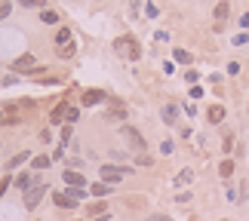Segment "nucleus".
I'll use <instances>...</instances> for the list:
<instances>
[{"mask_svg": "<svg viewBox=\"0 0 249 221\" xmlns=\"http://www.w3.org/2000/svg\"><path fill=\"white\" fill-rule=\"evenodd\" d=\"M114 52H117L120 59H132V62H136L142 55V46H139L136 37L126 34V37H117V40H114Z\"/></svg>", "mask_w": 249, "mask_h": 221, "instance_id": "nucleus-1", "label": "nucleus"}, {"mask_svg": "<svg viewBox=\"0 0 249 221\" xmlns=\"http://www.w3.org/2000/svg\"><path fill=\"white\" fill-rule=\"evenodd\" d=\"M126 175H132V166H114V163H105V166L99 169V178L108 181V185H117V181L126 178Z\"/></svg>", "mask_w": 249, "mask_h": 221, "instance_id": "nucleus-2", "label": "nucleus"}, {"mask_svg": "<svg viewBox=\"0 0 249 221\" xmlns=\"http://www.w3.org/2000/svg\"><path fill=\"white\" fill-rule=\"evenodd\" d=\"M120 136L129 141V148L136 151V153H145V151H148V141L142 138V132H139L136 126H129V123H123V126H120Z\"/></svg>", "mask_w": 249, "mask_h": 221, "instance_id": "nucleus-3", "label": "nucleus"}, {"mask_svg": "<svg viewBox=\"0 0 249 221\" xmlns=\"http://www.w3.org/2000/svg\"><path fill=\"white\" fill-rule=\"evenodd\" d=\"M43 197H46V185H43V181H37L34 187H28V190H25V209H37Z\"/></svg>", "mask_w": 249, "mask_h": 221, "instance_id": "nucleus-4", "label": "nucleus"}, {"mask_svg": "<svg viewBox=\"0 0 249 221\" xmlns=\"http://www.w3.org/2000/svg\"><path fill=\"white\" fill-rule=\"evenodd\" d=\"M37 68H40V65H37V59H34V55H31V52H25V55H18V59L13 62V71H16V74H22V71H31V74H34Z\"/></svg>", "mask_w": 249, "mask_h": 221, "instance_id": "nucleus-5", "label": "nucleus"}, {"mask_svg": "<svg viewBox=\"0 0 249 221\" xmlns=\"http://www.w3.org/2000/svg\"><path fill=\"white\" fill-rule=\"evenodd\" d=\"M80 102H83V108H92V104H102V102H108V95H105L102 89H83Z\"/></svg>", "mask_w": 249, "mask_h": 221, "instance_id": "nucleus-6", "label": "nucleus"}, {"mask_svg": "<svg viewBox=\"0 0 249 221\" xmlns=\"http://www.w3.org/2000/svg\"><path fill=\"white\" fill-rule=\"evenodd\" d=\"M37 181H43V178L34 175V172H18V175H16V187L18 190H28V187H34Z\"/></svg>", "mask_w": 249, "mask_h": 221, "instance_id": "nucleus-7", "label": "nucleus"}, {"mask_svg": "<svg viewBox=\"0 0 249 221\" xmlns=\"http://www.w3.org/2000/svg\"><path fill=\"white\" fill-rule=\"evenodd\" d=\"M160 117H163L166 126H176V123H178V108L169 102V104H163V108H160Z\"/></svg>", "mask_w": 249, "mask_h": 221, "instance_id": "nucleus-8", "label": "nucleus"}, {"mask_svg": "<svg viewBox=\"0 0 249 221\" xmlns=\"http://www.w3.org/2000/svg\"><path fill=\"white\" fill-rule=\"evenodd\" d=\"M65 185H68V187H86V178L80 175V172L77 169H68V172H65Z\"/></svg>", "mask_w": 249, "mask_h": 221, "instance_id": "nucleus-9", "label": "nucleus"}, {"mask_svg": "<svg viewBox=\"0 0 249 221\" xmlns=\"http://www.w3.org/2000/svg\"><path fill=\"white\" fill-rule=\"evenodd\" d=\"M53 203L59 206V209H77V203H74V200L65 194V190H55V194H53Z\"/></svg>", "mask_w": 249, "mask_h": 221, "instance_id": "nucleus-10", "label": "nucleus"}, {"mask_svg": "<svg viewBox=\"0 0 249 221\" xmlns=\"http://www.w3.org/2000/svg\"><path fill=\"white\" fill-rule=\"evenodd\" d=\"M65 117H68V102H59V104H55V108H53L50 120H53V123H62Z\"/></svg>", "mask_w": 249, "mask_h": 221, "instance_id": "nucleus-11", "label": "nucleus"}, {"mask_svg": "<svg viewBox=\"0 0 249 221\" xmlns=\"http://www.w3.org/2000/svg\"><path fill=\"white\" fill-rule=\"evenodd\" d=\"M111 187H114V185H108V181H95V185H89V194H92V197H108Z\"/></svg>", "mask_w": 249, "mask_h": 221, "instance_id": "nucleus-12", "label": "nucleus"}, {"mask_svg": "<svg viewBox=\"0 0 249 221\" xmlns=\"http://www.w3.org/2000/svg\"><path fill=\"white\" fill-rule=\"evenodd\" d=\"M228 13H231V6H228V0H218V3H215V13H213V16H215V22L222 25L225 18H228Z\"/></svg>", "mask_w": 249, "mask_h": 221, "instance_id": "nucleus-13", "label": "nucleus"}, {"mask_svg": "<svg viewBox=\"0 0 249 221\" xmlns=\"http://www.w3.org/2000/svg\"><path fill=\"white\" fill-rule=\"evenodd\" d=\"M53 163V157H46V153H37V157L31 160V172H40V169H46Z\"/></svg>", "mask_w": 249, "mask_h": 221, "instance_id": "nucleus-14", "label": "nucleus"}, {"mask_svg": "<svg viewBox=\"0 0 249 221\" xmlns=\"http://www.w3.org/2000/svg\"><path fill=\"white\" fill-rule=\"evenodd\" d=\"M206 117H209V123H215V126H218V123L225 120V108H222V104H213V108H209V114H206Z\"/></svg>", "mask_w": 249, "mask_h": 221, "instance_id": "nucleus-15", "label": "nucleus"}, {"mask_svg": "<svg viewBox=\"0 0 249 221\" xmlns=\"http://www.w3.org/2000/svg\"><path fill=\"white\" fill-rule=\"evenodd\" d=\"M25 160H31V151H18V153H16V157H13V160H9V163H6V169H16V166H22V163H25Z\"/></svg>", "mask_w": 249, "mask_h": 221, "instance_id": "nucleus-16", "label": "nucleus"}, {"mask_svg": "<svg viewBox=\"0 0 249 221\" xmlns=\"http://www.w3.org/2000/svg\"><path fill=\"white\" fill-rule=\"evenodd\" d=\"M218 175H222V178H231L234 175V160H222V163H218Z\"/></svg>", "mask_w": 249, "mask_h": 221, "instance_id": "nucleus-17", "label": "nucleus"}, {"mask_svg": "<svg viewBox=\"0 0 249 221\" xmlns=\"http://www.w3.org/2000/svg\"><path fill=\"white\" fill-rule=\"evenodd\" d=\"M40 22H46V25H59V13H55V9H43V13H40Z\"/></svg>", "mask_w": 249, "mask_h": 221, "instance_id": "nucleus-18", "label": "nucleus"}, {"mask_svg": "<svg viewBox=\"0 0 249 221\" xmlns=\"http://www.w3.org/2000/svg\"><path fill=\"white\" fill-rule=\"evenodd\" d=\"M172 59H176L178 65H191V52L188 50H172Z\"/></svg>", "mask_w": 249, "mask_h": 221, "instance_id": "nucleus-19", "label": "nucleus"}, {"mask_svg": "<svg viewBox=\"0 0 249 221\" xmlns=\"http://www.w3.org/2000/svg\"><path fill=\"white\" fill-rule=\"evenodd\" d=\"M65 43H71V31H68V28H59V34H55V46H65Z\"/></svg>", "mask_w": 249, "mask_h": 221, "instance_id": "nucleus-20", "label": "nucleus"}, {"mask_svg": "<svg viewBox=\"0 0 249 221\" xmlns=\"http://www.w3.org/2000/svg\"><path fill=\"white\" fill-rule=\"evenodd\" d=\"M191 178H194V172H191V169H181L178 175H176V185H178V187H181V185H191Z\"/></svg>", "mask_w": 249, "mask_h": 221, "instance_id": "nucleus-21", "label": "nucleus"}, {"mask_svg": "<svg viewBox=\"0 0 249 221\" xmlns=\"http://www.w3.org/2000/svg\"><path fill=\"white\" fill-rule=\"evenodd\" d=\"M74 52H77V46H74V43H65V46H59V59H71Z\"/></svg>", "mask_w": 249, "mask_h": 221, "instance_id": "nucleus-22", "label": "nucleus"}, {"mask_svg": "<svg viewBox=\"0 0 249 221\" xmlns=\"http://www.w3.org/2000/svg\"><path fill=\"white\" fill-rule=\"evenodd\" d=\"M18 3H22L25 9H43V3H46V0H18Z\"/></svg>", "mask_w": 249, "mask_h": 221, "instance_id": "nucleus-23", "label": "nucleus"}, {"mask_svg": "<svg viewBox=\"0 0 249 221\" xmlns=\"http://www.w3.org/2000/svg\"><path fill=\"white\" fill-rule=\"evenodd\" d=\"M71 132H74V126H62V138H59V145H62V148L71 141Z\"/></svg>", "mask_w": 249, "mask_h": 221, "instance_id": "nucleus-24", "label": "nucleus"}, {"mask_svg": "<svg viewBox=\"0 0 249 221\" xmlns=\"http://www.w3.org/2000/svg\"><path fill=\"white\" fill-rule=\"evenodd\" d=\"M18 117H16V114L13 111H0V126H3V123H16Z\"/></svg>", "mask_w": 249, "mask_h": 221, "instance_id": "nucleus-25", "label": "nucleus"}, {"mask_svg": "<svg viewBox=\"0 0 249 221\" xmlns=\"http://www.w3.org/2000/svg\"><path fill=\"white\" fill-rule=\"evenodd\" d=\"M172 151H176V145H172V141L166 138V141H160V153H166V157H169V153Z\"/></svg>", "mask_w": 249, "mask_h": 221, "instance_id": "nucleus-26", "label": "nucleus"}, {"mask_svg": "<svg viewBox=\"0 0 249 221\" xmlns=\"http://www.w3.org/2000/svg\"><path fill=\"white\" fill-rule=\"evenodd\" d=\"M89 215H105V203H92L89 206Z\"/></svg>", "mask_w": 249, "mask_h": 221, "instance_id": "nucleus-27", "label": "nucleus"}, {"mask_svg": "<svg viewBox=\"0 0 249 221\" xmlns=\"http://www.w3.org/2000/svg\"><path fill=\"white\" fill-rule=\"evenodd\" d=\"M9 13H13V3H0V22H3Z\"/></svg>", "mask_w": 249, "mask_h": 221, "instance_id": "nucleus-28", "label": "nucleus"}, {"mask_svg": "<svg viewBox=\"0 0 249 221\" xmlns=\"http://www.w3.org/2000/svg\"><path fill=\"white\" fill-rule=\"evenodd\" d=\"M77 117H80V111L77 108H68V117H65V120H68V123H77Z\"/></svg>", "mask_w": 249, "mask_h": 221, "instance_id": "nucleus-29", "label": "nucleus"}, {"mask_svg": "<svg viewBox=\"0 0 249 221\" xmlns=\"http://www.w3.org/2000/svg\"><path fill=\"white\" fill-rule=\"evenodd\" d=\"M123 117H126V111H123V108H114L111 111V120H123Z\"/></svg>", "mask_w": 249, "mask_h": 221, "instance_id": "nucleus-30", "label": "nucleus"}, {"mask_svg": "<svg viewBox=\"0 0 249 221\" xmlns=\"http://www.w3.org/2000/svg\"><path fill=\"white\" fill-rule=\"evenodd\" d=\"M9 185H13V178H9V175H6L3 181H0V197H3V194H6V187H9Z\"/></svg>", "mask_w": 249, "mask_h": 221, "instance_id": "nucleus-31", "label": "nucleus"}, {"mask_svg": "<svg viewBox=\"0 0 249 221\" xmlns=\"http://www.w3.org/2000/svg\"><path fill=\"white\" fill-rule=\"evenodd\" d=\"M246 40H249V34H237V37H234V46H243Z\"/></svg>", "mask_w": 249, "mask_h": 221, "instance_id": "nucleus-32", "label": "nucleus"}, {"mask_svg": "<svg viewBox=\"0 0 249 221\" xmlns=\"http://www.w3.org/2000/svg\"><path fill=\"white\" fill-rule=\"evenodd\" d=\"M185 80H188V83H197V80H200V74H197V71H188V74H185Z\"/></svg>", "mask_w": 249, "mask_h": 221, "instance_id": "nucleus-33", "label": "nucleus"}, {"mask_svg": "<svg viewBox=\"0 0 249 221\" xmlns=\"http://www.w3.org/2000/svg\"><path fill=\"white\" fill-rule=\"evenodd\" d=\"M228 203H240V200H237V190H234V187H228Z\"/></svg>", "mask_w": 249, "mask_h": 221, "instance_id": "nucleus-34", "label": "nucleus"}, {"mask_svg": "<svg viewBox=\"0 0 249 221\" xmlns=\"http://www.w3.org/2000/svg\"><path fill=\"white\" fill-rule=\"evenodd\" d=\"M228 74H234V77H237V74H240V65L231 62V65H228Z\"/></svg>", "mask_w": 249, "mask_h": 221, "instance_id": "nucleus-35", "label": "nucleus"}, {"mask_svg": "<svg viewBox=\"0 0 249 221\" xmlns=\"http://www.w3.org/2000/svg\"><path fill=\"white\" fill-rule=\"evenodd\" d=\"M145 16L154 18V16H157V6H154V3H148V6H145Z\"/></svg>", "mask_w": 249, "mask_h": 221, "instance_id": "nucleus-36", "label": "nucleus"}, {"mask_svg": "<svg viewBox=\"0 0 249 221\" xmlns=\"http://www.w3.org/2000/svg\"><path fill=\"white\" fill-rule=\"evenodd\" d=\"M191 200H194L191 194H178V197H176V203H191Z\"/></svg>", "mask_w": 249, "mask_h": 221, "instance_id": "nucleus-37", "label": "nucleus"}, {"mask_svg": "<svg viewBox=\"0 0 249 221\" xmlns=\"http://www.w3.org/2000/svg\"><path fill=\"white\" fill-rule=\"evenodd\" d=\"M62 157H65V148L59 145V148H55V151H53V160H62Z\"/></svg>", "mask_w": 249, "mask_h": 221, "instance_id": "nucleus-38", "label": "nucleus"}, {"mask_svg": "<svg viewBox=\"0 0 249 221\" xmlns=\"http://www.w3.org/2000/svg\"><path fill=\"white\" fill-rule=\"evenodd\" d=\"M148 221H169V215H151Z\"/></svg>", "mask_w": 249, "mask_h": 221, "instance_id": "nucleus-39", "label": "nucleus"}, {"mask_svg": "<svg viewBox=\"0 0 249 221\" xmlns=\"http://www.w3.org/2000/svg\"><path fill=\"white\" fill-rule=\"evenodd\" d=\"M240 28H249V13H246V16L240 18Z\"/></svg>", "mask_w": 249, "mask_h": 221, "instance_id": "nucleus-40", "label": "nucleus"}, {"mask_svg": "<svg viewBox=\"0 0 249 221\" xmlns=\"http://www.w3.org/2000/svg\"><path fill=\"white\" fill-rule=\"evenodd\" d=\"M108 218H111V215H95L92 221H108Z\"/></svg>", "mask_w": 249, "mask_h": 221, "instance_id": "nucleus-41", "label": "nucleus"}, {"mask_svg": "<svg viewBox=\"0 0 249 221\" xmlns=\"http://www.w3.org/2000/svg\"><path fill=\"white\" fill-rule=\"evenodd\" d=\"M222 221H231V218H222Z\"/></svg>", "mask_w": 249, "mask_h": 221, "instance_id": "nucleus-42", "label": "nucleus"}, {"mask_svg": "<svg viewBox=\"0 0 249 221\" xmlns=\"http://www.w3.org/2000/svg\"><path fill=\"white\" fill-rule=\"evenodd\" d=\"M0 3H3V0H0Z\"/></svg>", "mask_w": 249, "mask_h": 221, "instance_id": "nucleus-43", "label": "nucleus"}]
</instances>
